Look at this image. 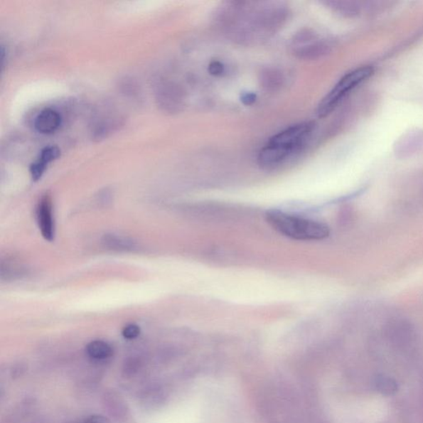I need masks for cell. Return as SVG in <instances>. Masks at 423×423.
Returning a JSON list of instances; mask_svg holds the SVG:
<instances>
[{
    "label": "cell",
    "mask_w": 423,
    "mask_h": 423,
    "mask_svg": "<svg viewBox=\"0 0 423 423\" xmlns=\"http://www.w3.org/2000/svg\"><path fill=\"white\" fill-rule=\"evenodd\" d=\"M373 74L374 69L370 65L360 66L346 74L320 102L317 110L319 118H325L332 114L350 92L365 82Z\"/></svg>",
    "instance_id": "277c9868"
},
{
    "label": "cell",
    "mask_w": 423,
    "mask_h": 423,
    "mask_svg": "<svg viewBox=\"0 0 423 423\" xmlns=\"http://www.w3.org/2000/svg\"><path fill=\"white\" fill-rule=\"evenodd\" d=\"M86 353L91 359L102 361L110 358L113 355L114 350L106 341L96 340L91 341L86 346Z\"/></svg>",
    "instance_id": "9c48e42d"
},
{
    "label": "cell",
    "mask_w": 423,
    "mask_h": 423,
    "mask_svg": "<svg viewBox=\"0 0 423 423\" xmlns=\"http://www.w3.org/2000/svg\"><path fill=\"white\" fill-rule=\"evenodd\" d=\"M80 423H112L108 417L100 415H91L85 417Z\"/></svg>",
    "instance_id": "2e32d148"
},
{
    "label": "cell",
    "mask_w": 423,
    "mask_h": 423,
    "mask_svg": "<svg viewBox=\"0 0 423 423\" xmlns=\"http://www.w3.org/2000/svg\"><path fill=\"white\" fill-rule=\"evenodd\" d=\"M257 96L252 93H245L242 95L241 100L244 105H251L256 102Z\"/></svg>",
    "instance_id": "e0dca14e"
},
{
    "label": "cell",
    "mask_w": 423,
    "mask_h": 423,
    "mask_svg": "<svg viewBox=\"0 0 423 423\" xmlns=\"http://www.w3.org/2000/svg\"><path fill=\"white\" fill-rule=\"evenodd\" d=\"M375 389L385 396L394 395L399 390L397 381L389 376L378 375L374 380Z\"/></svg>",
    "instance_id": "8fae6325"
},
{
    "label": "cell",
    "mask_w": 423,
    "mask_h": 423,
    "mask_svg": "<svg viewBox=\"0 0 423 423\" xmlns=\"http://www.w3.org/2000/svg\"><path fill=\"white\" fill-rule=\"evenodd\" d=\"M208 73L214 76L222 75L224 73L223 64H222L220 61H213V63L208 65Z\"/></svg>",
    "instance_id": "9a60e30c"
},
{
    "label": "cell",
    "mask_w": 423,
    "mask_h": 423,
    "mask_svg": "<svg viewBox=\"0 0 423 423\" xmlns=\"http://www.w3.org/2000/svg\"><path fill=\"white\" fill-rule=\"evenodd\" d=\"M37 217L38 226L42 236L48 242H53L55 237V223L52 198L44 196L41 198L38 208Z\"/></svg>",
    "instance_id": "52a82bcc"
},
{
    "label": "cell",
    "mask_w": 423,
    "mask_h": 423,
    "mask_svg": "<svg viewBox=\"0 0 423 423\" xmlns=\"http://www.w3.org/2000/svg\"><path fill=\"white\" fill-rule=\"evenodd\" d=\"M61 125V117L58 111L45 109L35 119L36 130L43 134H53Z\"/></svg>",
    "instance_id": "ba28073f"
},
{
    "label": "cell",
    "mask_w": 423,
    "mask_h": 423,
    "mask_svg": "<svg viewBox=\"0 0 423 423\" xmlns=\"http://www.w3.org/2000/svg\"><path fill=\"white\" fill-rule=\"evenodd\" d=\"M60 156V151L58 146H48L45 147L41 153L39 160L36 161L38 163L40 166L45 168L48 166L49 163L57 160Z\"/></svg>",
    "instance_id": "4fadbf2b"
},
{
    "label": "cell",
    "mask_w": 423,
    "mask_h": 423,
    "mask_svg": "<svg viewBox=\"0 0 423 423\" xmlns=\"http://www.w3.org/2000/svg\"><path fill=\"white\" fill-rule=\"evenodd\" d=\"M141 329L139 326L136 324L127 325L126 327L122 330V336L127 340H134L140 335Z\"/></svg>",
    "instance_id": "5bb4252c"
},
{
    "label": "cell",
    "mask_w": 423,
    "mask_h": 423,
    "mask_svg": "<svg viewBox=\"0 0 423 423\" xmlns=\"http://www.w3.org/2000/svg\"><path fill=\"white\" fill-rule=\"evenodd\" d=\"M105 405L110 414L114 415L117 419L125 417L127 414L125 402L118 395L114 394L107 395L105 397Z\"/></svg>",
    "instance_id": "7c38bea8"
},
{
    "label": "cell",
    "mask_w": 423,
    "mask_h": 423,
    "mask_svg": "<svg viewBox=\"0 0 423 423\" xmlns=\"http://www.w3.org/2000/svg\"><path fill=\"white\" fill-rule=\"evenodd\" d=\"M267 222L275 231L299 241H318L329 236V227L323 223L272 210L267 214Z\"/></svg>",
    "instance_id": "3957f363"
},
{
    "label": "cell",
    "mask_w": 423,
    "mask_h": 423,
    "mask_svg": "<svg viewBox=\"0 0 423 423\" xmlns=\"http://www.w3.org/2000/svg\"><path fill=\"white\" fill-rule=\"evenodd\" d=\"M387 338L397 348H404L414 343L415 332L414 328L405 320L391 321L386 328Z\"/></svg>",
    "instance_id": "8992f818"
},
{
    "label": "cell",
    "mask_w": 423,
    "mask_h": 423,
    "mask_svg": "<svg viewBox=\"0 0 423 423\" xmlns=\"http://www.w3.org/2000/svg\"><path fill=\"white\" fill-rule=\"evenodd\" d=\"M292 48L299 58L316 59L328 53L329 45L317 34L306 31L295 36Z\"/></svg>",
    "instance_id": "5b68a950"
},
{
    "label": "cell",
    "mask_w": 423,
    "mask_h": 423,
    "mask_svg": "<svg viewBox=\"0 0 423 423\" xmlns=\"http://www.w3.org/2000/svg\"><path fill=\"white\" fill-rule=\"evenodd\" d=\"M226 14L228 16L225 21L232 23L227 28L241 41L262 39L279 28L287 16L280 6L253 8L252 15L242 14L235 3L229 7Z\"/></svg>",
    "instance_id": "6da1fadb"
},
{
    "label": "cell",
    "mask_w": 423,
    "mask_h": 423,
    "mask_svg": "<svg viewBox=\"0 0 423 423\" xmlns=\"http://www.w3.org/2000/svg\"><path fill=\"white\" fill-rule=\"evenodd\" d=\"M314 127L313 122H304L274 135L259 152V165L263 168H274L282 164L305 144Z\"/></svg>",
    "instance_id": "7a4b0ae2"
},
{
    "label": "cell",
    "mask_w": 423,
    "mask_h": 423,
    "mask_svg": "<svg viewBox=\"0 0 423 423\" xmlns=\"http://www.w3.org/2000/svg\"><path fill=\"white\" fill-rule=\"evenodd\" d=\"M103 243L105 247L117 252H129L136 248V242L132 239L117 234H107Z\"/></svg>",
    "instance_id": "30bf717a"
}]
</instances>
